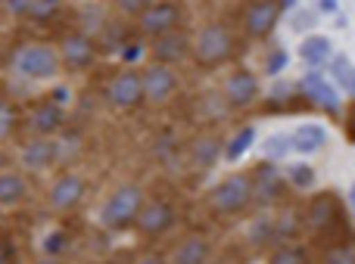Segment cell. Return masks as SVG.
Listing matches in <instances>:
<instances>
[{
	"label": "cell",
	"instance_id": "f1b7e54d",
	"mask_svg": "<svg viewBox=\"0 0 355 264\" xmlns=\"http://www.w3.org/2000/svg\"><path fill=\"white\" fill-rule=\"evenodd\" d=\"M290 180H293L296 187H309V184H312V168H309V165L290 168Z\"/></svg>",
	"mask_w": 355,
	"mask_h": 264
},
{
	"label": "cell",
	"instance_id": "f546056e",
	"mask_svg": "<svg viewBox=\"0 0 355 264\" xmlns=\"http://www.w3.org/2000/svg\"><path fill=\"white\" fill-rule=\"evenodd\" d=\"M135 264H168V255L156 252V249H150V252H141L135 258Z\"/></svg>",
	"mask_w": 355,
	"mask_h": 264
},
{
	"label": "cell",
	"instance_id": "44dd1931",
	"mask_svg": "<svg viewBox=\"0 0 355 264\" xmlns=\"http://www.w3.org/2000/svg\"><path fill=\"white\" fill-rule=\"evenodd\" d=\"M300 91L306 93L309 100H312L318 109H327V112H337L340 106H337V93H334V87L327 84L324 78H321L318 72H309L306 78L300 81Z\"/></svg>",
	"mask_w": 355,
	"mask_h": 264
},
{
	"label": "cell",
	"instance_id": "1f68e13d",
	"mask_svg": "<svg viewBox=\"0 0 355 264\" xmlns=\"http://www.w3.org/2000/svg\"><path fill=\"white\" fill-rule=\"evenodd\" d=\"M28 264H62V258H50V255H41V258L28 261Z\"/></svg>",
	"mask_w": 355,
	"mask_h": 264
},
{
	"label": "cell",
	"instance_id": "ac0fdd59",
	"mask_svg": "<svg viewBox=\"0 0 355 264\" xmlns=\"http://www.w3.org/2000/svg\"><path fill=\"white\" fill-rule=\"evenodd\" d=\"M60 159V143L56 140H41V137H28L19 149V165L28 171H47L53 162Z\"/></svg>",
	"mask_w": 355,
	"mask_h": 264
},
{
	"label": "cell",
	"instance_id": "5bb4252c",
	"mask_svg": "<svg viewBox=\"0 0 355 264\" xmlns=\"http://www.w3.org/2000/svg\"><path fill=\"white\" fill-rule=\"evenodd\" d=\"M250 180H252V205H259V209H271V205L284 202L287 180H284V174L277 171L271 162H259V165L250 171Z\"/></svg>",
	"mask_w": 355,
	"mask_h": 264
},
{
	"label": "cell",
	"instance_id": "603a6c76",
	"mask_svg": "<svg viewBox=\"0 0 355 264\" xmlns=\"http://www.w3.org/2000/svg\"><path fill=\"white\" fill-rule=\"evenodd\" d=\"M315 264H355V240L343 236V240L324 243V249L318 252Z\"/></svg>",
	"mask_w": 355,
	"mask_h": 264
},
{
	"label": "cell",
	"instance_id": "2e32d148",
	"mask_svg": "<svg viewBox=\"0 0 355 264\" xmlns=\"http://www.w3.org/2000/svg\"><path fill=\"white\" fill-rule=\"evenodd\" d=\"M190 41H193V35L187 28H178V31L156 37V41H150V62L166 66V68H178L181 62L190 59Z\"/></svg>",
	"mask_w": 355,
	"mask_h": 264
},
{
	"label": "cell",
	"instance_id": "7a4b0ae2",
	"mask_svg": "<svg viewBox=\"0 0 355 264\" xmlns=\"http://www.w3.org/2000/svg\"><path fill=\"white\" fill-rule=\"evenodd\" d=\"M144 199H147V193L137 184H119L103 199V205H100V224L110 234H128V230H135Z\"/></svg>",
	"mask_w": 355,
	"mask_h": 264
},
{
	"label": "cell",
	"instance_id": "52a82bcc",
	"mask_svg": "<svg viewBox=\"0 0 355 264\" xmlns=\"http://www.w3.org/2000/svg\"><path fill=\"white\" fill-rule=\"evenodd\" d=\"M103 97H106V106L122 115H131L144 106V78H141V68L135 66H122L106 78V87H103Z\"/></svg>",
	"mask_w": 355,
	"mask_h": 264
},
{
	"label": "cell",
	"instance_id": "83f0119b",
	"mask_svg": "<svg viewBox=\"0 0 355 264\" xmlns=\"http://www.w3.org/2000/svg\"><path fill=\"white\" fill-rule=\"evenodd\" d=\"M10 261H16V243H12V236L6 230H0V264Z\"/></svg>",
	"mask_w": 355,
	"mask_h": 264
},
{
	"label": "cell",
	"instance_id": "8fae6325",
	"mask_svg": "<svg viewBox=\"0 0 355 264\" xmlns=\"http://www.w3.org/2000/svg\"><path fill=\"white\" fill-rule=\"evenodd\" d=\"M56 53H60V66L66 68V72H87V68L97 62L100 47L85 31L69 28V31H62V37L56 41Z\"/></svg>",
	"mask_w": 355,
	"mask_h": 264
},
{
	"label": "cell",
	"instance_id": "6da1fadb",
	"mask_svg": "<svg viewBox=\"0 0 355 264\" xmlns=\"http://www.w3.org/2000/svg\"><path fill=\"white\" fill-rule=\"evenodd\" d=\"M237 53V35L227 22L212 19L202 28L193 31V41H190V59L196 68L202 72H215V68L227 66Z\"/></svg>",
	"mask_w": 355,
	"mask_h": 264
},
{
	"label": "cell",
	"instance_id": "484cf974",
	"mask_svg": "<svg viewBox=\"0 0 355 264\" xmlns=\"http://www.w3.org/2000/svg\"><path fill=\"white\" fill-rule=\"evenodd\" d=\"M327 53H331V44H327L324 37H312V41L302 44V59L312 62V66H318L321 59H327Z\"/></svg>",
	"mask_w": 355,
	"mask_h": 264
},
{
	"label": "cell",
	"instance_id": "7c38bea8",
	"mask_svg": "<svg viewBox=\"0 0 355 264\" xmlns=\"http://www.w3.org/2000/svg\"><path fill=\"white\" fill-rule=\"evenodd\" d=\"M262 97V84H259V75L250 68H231L221 81V103L234 112L252 109Z\"/></svg>",
	"mask_w": 355,
	"mask_h": 264
},
{
	"label": "cell",
	"instance_id": "277c9868",
	"mask_svg": "<svg viewBox=\"0 0 355 264\" xmlns=\"http://www.w3.org/2000/svg\"><path fill=\"white\" fill-rule=\"evenodd\" d=\"M60 53L50 41H25L12 53V72L25 81H50L60 75Z\"/></svg>",
	"mask_w": 355,
	"mask_h": 264
},
{
	"label": "cell",
	"instance_id": "ba28073f",
	"mask_svg": "<svg viewBox=\"0 0 355 264\" xmlns=\"http://www.w3.org/2000/svg\"><path fill=\"white\" fill-rule=\"evenodd\" d=\"M69 124L66 106L53 97H41L25 109L22 128L28 131V137H41V140H56V134H62Z\"/></svg>",
	"mask_w": 355,
	"mask_h": 264
},
{
	"label": "cell",
	"instance_id": "ffe728a7",
	"mask_svg": "<svg viewBox=\"0 0 355 264\" xmlns=\"http://www.w3.org/2000/svg\"><path fill=\"white\" fill-rule=\"evenodd\" d=\"M31 196V184L28 178H25L22 168H6L3 174H0V209L10 211V209H19V205H25Z\"/></svg>",
	"mask_w": 355,
	"mask_h": 264
},
{
	"label": "cell",
	"instance_id": "8992f818",
	"mask_svg": "<svg viewBox=\"0 0 355 264\" xmlns=\"http://www.w3.org/2000/svg\"><path fill=\"white\" fill-rule=\"evenodd\" d=\"M340 224H343V202H340V196L334 190L315 193L306 202V209H302V230H309L312 236H318L324 243L343 240V236L334 234Z\"/></svg>",
	"mask_w": 355,
	"mask_h": 264
},
{
	"label": "cell",
	"instance_id": "9c48e42d",
	"mask_svg": "<svg viewBox=\"0 0 355 264\" xmlns=\"http://www.w3.org/2000/svg\"><path fill=\"white\" fill-rule=\"evenodd\" d=\"M187 22V10L184 3H175V0H156V3H147L144 12L135 19L137 35H144L147 41H156V37L168 35V31L184 28Z\"/></svg>",
	"mask_w": 355,
	"mask_h": 264
},
{
	"label": "cell",
	"instance_id": "d6986e66",
	"mask_svg": "<svg viewBox=\"0 0 355 264\" xmlns=\"http://www.w3.org/2000/svg\"><path fill=\"white\" fill-rule=\"evenodd\" d=\"M212 240L202 234H187L175 243L172 255H168V264H212Z\"/></svg>",
	"mask_w": 355,
	"mask_h": 264
},
{
	"label": "cell",
	"instance_id": "9a60e30c",
	"mask_svg": "<svg viewBox=\"0 0 355 264\" xmlns=\"http://www.w3.org/2000/svg\"><path fill=\"white\" fill-rule=\"evenodd\" d=\"M281 16H284V3H246L240 10V28L252 41H265V37L275 35Z\"/></svg>",
	"mask_w": 355,
	"mask_h": 264
},
{
	"label": "cell",
	"instance_id": "30bf717a",
	"mask_svg": "<svg viewBox=\"0 0 355 264\" xmlns=\"http://www.w3.org/2000/svg\"><path fill=\"white\" fill-rule=\"evenodd\" d=\"M85 199H87V180H85V174L62 171L60 178L50 184L44 205H47L50 215L66 218V215H72V211H78L81 205H85Z\"/></svg>",
	"mask_w": 355,
	"mask_h": 264
},
{
	"label": "cell",
	"instance_id": "7402d4cb",
	"mask_svg": "<svg viewBox=\"0 0 355 264\" xmlns=\"http://www.w3.org/2000/svg\"><path fill=\"white\" fill-rule=\"evenodd\" d=\"M268 264H315V258L306 243L290 240V243H277V246L268 249Z\"/></svg>",
	"mask_w": 355,
	"mask_h": 264
},
{
	"label": "cell",
	"instance_id": "4fadbf2b",
	"mask_svg": "<svg viewBox=\"0 0 355 264\" xmlns=\"http://www.w3.org/2000/svg\"><path fill=\"white\" fill-rule=\"evenodd\" d=\"M141 78H144V106H168L172 100L178 97V87H181V78H178L175 68H166V66H150L141 68Z\"/></svg>",
	"mask_w": 355,
	"mask_h": 264
},
{
	"label": "cell",
	"instance_id": "e0dca14e",
	"mask_svg": "<svg viewBox=\"0 0 355 264\" xmlns=\"http://www.w3.org/2000/svg\"><path fill=\"white\" fill-rule=\"evenodd\" d=\"M221 149H225V143H221V137L215 134V131H202V134H196L193 140L187 143L190 168H193V171H209V168L221 159Z\"/></svg>",
	"mask_w": 355,
	"mask_h": 264
},
{
	"label": "cell",
	"instance_id": "d4e9b609",
	"mask_svg": "<svg viewBox=\"0 0 355 264\" xmlns=\"http://www.w3.org/2000/svg\"><path fill=\"white\" fill-rule=\"evenodd\" d=\"M22 128V112L12 100L0 97V147H3L10 137H16V131Z\"/></svg>",
	"mask_w": 355,
	"mask_h": 264
},
{
	"label": "cell",
	"instance_id": "4316f807",
	"mask_svg": "<svg viewBox=\"0 0 355 264\" xmlns=\"http://www.w3.org/2000/svg\"><path fill=\"white\" fill-rule=\"evenodd\" d=\"M321 143H324V131L321 128H302L300 134H296V147H300L302 153H315Z\"/></svg>",
	"mask_w": 355,
	"mask_h": 264
},
{
	"label": "cell",
	"instance_id": "3957f363",
	"mask_svg": "<svg viewBox=\"0 0 355 264\" xmlns=\"http://www.w3.org/2000/svg\"><path fill=\"white\" fill-rule=\"evenodd\" d=\"M215 218H240L252 209V180L250 171H237L221 178L206 196Z\"/></svg>",
	"mask_w": 355,
	"mask_h": 264
},
{
	"label": "cell",
	"instance_id": "5b68a950",
	"mask_svg": "<svg viewBox=\"0 0 355 264\" xmlns=\"http://www.w3.org/2000/svg\"><path fill=\"white\" fill-rule=\"evenodd\" d=\"M178 218L181 215H178V205L172 196H166V193H147V199L141 205V215H137V224H135V234L144 243L166 240L178 227Z\"/></svg>",
	"mask_w": 355,
	"mask_h": 264
},
{
	"label": "cell",
	"instance_id": "d6a6232c",
	"mask_svg": "<svg viewBox=\"0 0 355 264\" xmlns=\"http://www.w3.org/2000/svg\"><path fill=\"white\" fill-rule=\"evenodd\" d=\"M10 264H16V261H10Z\"/></svg>",
	"mask_w": 355,
	"mask_h": 264
},
{
	"label": "cell",
	"instance_id": "4dcf8cb0",
	"mask_svg": "<svg viewBox=\"0 0 355 264\" xmlns=\"http://www.w3.org/2000/svg\"><path fill=\"white\" fill-rule=\"evenodd\" d=\"M6 168H10V153H6V149L0 147V174H3Z\"/></svg>",
	"mask_w": 355,
	"mask_h": 264
},
{
	"label": "cell",
	"instance_id": "cb8c5ba5",
	"mask_svg": "<svg viewBox=\"0 0 355 264\" xmlns=\"http://www.w3.org/2000/svg\"><path fill=\"white\" fill-rule=\"evenodd\" d=\"M12 12H19V16L31 19L35 25H50L53 19L62 16V6L60 3H19V6H10Z\"/></svg>",
	"mask_w": 355,
	"mask_h": 264
}]
</instances>
